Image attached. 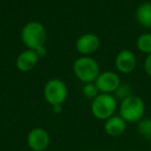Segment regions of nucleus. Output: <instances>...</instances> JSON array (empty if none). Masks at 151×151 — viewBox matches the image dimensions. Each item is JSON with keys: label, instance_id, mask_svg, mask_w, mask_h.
Instances as JSON below:
<instances>
[{"label": "nucleus", "instance_id": "obj_1", "mask_svg": "<svg viewBox=\"0 0 151 151\" xmlns=\"http://www.w3.org/2000/svg\"><path fill=\"white\" fill-rule=\"evenodd\" d=\"M21 40L27 49L36 51L45 46L47 40V30L40 22L31 21L26 24L22 29Z\"/></svg>", "mask_w": 151, "mask_h": 151}, {"label": "nucleus", "instance_id": "obj_2", "mask_svg": "<svg viewBox=\"0 0 151 151\" xmlns=\"http://www.w3.org/2000/svg\"><path fill=\"white\" fill-rule=\"evenodd\" d=\"M73 70L76 78L84 84L95 82L96 78L101 73L99 62L90 56L79 57L73 62Z\"/></svg>", "mask_w": 151, "mask_h": 151}, {"label": "nucleus", "instance_id": "obj_3", "mask_svg": "<svg viewBox=\"0 0 151 151\" xmlns=\"http://www.w3.org/2000/svg\"><path fill=\"white\" fill-rule=\"evenodd\" d=\"M145 114V103L140 96L130 95L121 101L119 106V116L127 123H136L143 119Z\"/></svg>", "mask_w": 151, "mask_h": 151}, {"label": "nucleus", "instance_id": "obj_4", "mask_svg": "<svg viewBox=\"0 0 151 151\" xmlns=\"http://www.w3.org/2000/svg\"><path fill=\"white\" fill-rule=\"evenodd\" d=\"M117 107V99L113 94L99 93L95 99H92L91 112L96 119L106 121L110 117L115 115Z\"/></svg>", "mask_w": 151, "mask_h": 151}, {"label": "nucleus", "instance_id": "obj_5", "mask_svg": "<svg viewBox=\"0 0 151 151\" xmlns=\"http://www.w3.org/2000/svg\"><path fill=\"white\" fill-rule=\"evenodd\" d=\"M44 97L52 107L61 106L67 97V87L60 79H51L44 87Z\"/></svg>", "mask_w": 151, "mask_h": 151}, {"label": "nucleus", "instance_id": "obj_6", "mask_svg": "<svg viewBox=\"0 0 151 151\" xmlns=\"http://www.w3.org/2000/svg\"><path fill=\"white\" fill-rule=\"evenodd\" d=\"M95 84L101 93L113 94L121 84V80H120L119 75L116 73L115 71L108 70L99 73L95 80Z\"/></svg>", "mask_w": 151, "mask_h": 151}, {"label": "nucleus", "instance_id": "obj_7", "mask_svg": "<svg viewBox=\"0 0 151 151\" xmlns=\"http://www.w3.org/2000/svg\"><path fill=\"white\" fill-rule=\"evenodd\" d=\"M50 134L45 128H32L27 134V145L32 151H45L50 145Z\"/></svg>", "mask_w": 151, "mask_h": 151}, {"label": "nucleus", "instance_id": "obj_8", "mask_svg": "<svg viewBox=\"0 0 151 151\" xmlns=\"http://www.w3.org/2000/svg\"><path fill=\"white\" fill-rule=\"evenodd\" d=\"M99 38L94 33L82 34L76 42V49L82 56H90L99 48Z\"/></svg>", "mask_w": 151, "mask_h": 151}, {"label": "nucleus", "instance_id": "obj_9", "mask_svg": "<svg viewBox=\"0 0 151 151\" xmlns=\"http://www.w3.org/2000/svg\"><path fill=\"white\" fill-rule=\"evenodd\" d=\"M115 66L119 73L127 75L134 70L137 66V58L130 50H122L115 58Z\"/></svg>", "mask_w": 151, "mask_h": 151}, {"label": "nucleus", "instance_id": "obj_10", "mask_svg": "<svg viewBox=\"0 0 151 151\" xmlns=\"http://www.w3.org/2000/svg\"><path fill=\"white\" fill-rule=\"evenodd\" d=\"M40 60V56L34 50H24L19 54L16 60V66L20 71L27 73L36 66Z\"/></svg>", "mask_w": 151, "mask_h": 151}, {"label": "nucleus", "instance_id": "obj_11", "mask_svg": "<svg viewBox=\"0 0 151 151\" xmlns=\"http://www.w3.org/2000/svg\"><path fill=\"white\" fill-rule=\"evenodd\" d=\"M127 122L119 115H114L106 120L105 132L110 137H120L126 130Z\"/></svg>", "mask_w": 151, "mask_h": 151}, {"label": "nucleus", "instance_id": "obj_12", "mask_svg": "<svg viewBox=\"0 0 151 151\" xmlns=\"http://www.w3.org/2000/svg\"><path fill=\"white\" fill-rule=\"evenodd\" d=\"M136 19L142 27L151 29V2H144L136 11Z\"/></svg>", "mask_w": 151, "mask_h": 151}, {"label": "nucleus", "instance_id": "obj_13", "mask_svg": "<svg viewBox=\"0 0 151 151\" xmlns=\"http://www.w3.org/2000/svg\"><path fill=\"white\" fill-rule=\"evenodd\" d=\"M137 48L143 54H151V33L145 32L137 40Z\"/></svg>", "mask_w": 151, "mask_h": 151}, {"label": "nucleus", "instance_id": "obj_14", "mask_svg": "<svg viewBox=\"0 0 151 151\" xmlns=\"http://www.w3.org/2000/svg\"><path fill=\"white\" fill-rule=\"evenodd\" d=\"M138 132L146 139H151V118H143L138 122Z\"/></svg>", "mask_w": 151, "mask_h": 151}, {"label": "nucleus", "instance_id": "obj_15", "mask_svg": "<svg viewBox=\"0 0 151 151\" xmlns=\"http://www.w3.org/2000/svg\"><path fill=\"white\" fill-rule=\"evenodd\" d=\"M82 93L86 99H95L97 95L99 94V90L97 88L95 82H91V83H86L84 84L82 88Z\"/></svg>", "mask_w": 151, "mask_h": 151}, {"label": "nucleus", "instance_id": "obj_16", "mask_svg": "<svg viewBox=\"0 0 151 151\" xmlns=\"http://www.w3.org/2000/svg\"><path fill=\"white\" fill-rule=\"evenodd\" d=\"M113 95L116 97V99H120V101H123L126 97L130 96L132 94V87L128 84H120L119 87L116 89V91L113 93Z\"/></svg>", "mask_w": 151, "mask_h": 151}, {"label": "nucleus", "instance_id": "obj_17", "mask_svg": "<svg viewBox=\"0 0 151 151\" xmlns=\"http://www.w3.org/2000/svg\"><path fill=\"white\" fill-rule=\"evenodd\" d=\"M144 69H145V73L151 77V54L147 55L146 58L144 60Z\"/></svg>", "mask_w": 151, "mask_h": 151}, {"label": "nucleus", "instance_id": "obj_18", "mask_svg": "<svg viewBox=\"0 0 151 151\" xmlns=\"http://www.w3.org/2000/svg\"><path fill=\"white\" fill-rule=\"evenodd\" d=\"M36 53H37V55L40 56V58L44 57L45 55L47 54V50H46V48H45V46L42 47V48H40V49H37V50H36Z\"/></svg>", "mask_w": 151, "mask_h": 151}, {"label": "nucleus", "instance_id": "obj_19", "mask_svg": "<svg viewBox=\"0 0 151 151\" xmlns=\"http://www.w3.org/2000/svg\"><path fill=\"white\" fill-rule=\"evenodd\" d=\"M53 110H54L55 113H60L62 108H61V106H54V107H53Z\"/></svg>", "mask_w": 151, "mask_h": 151}]
</instances>
